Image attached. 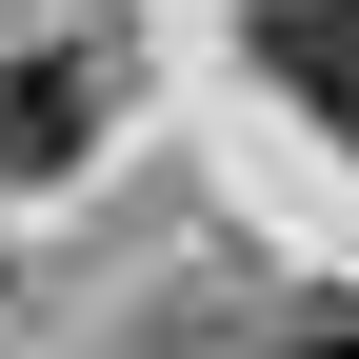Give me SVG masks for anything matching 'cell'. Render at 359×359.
<instances>
[{
    "label": "cell",
    "instance_id": "cell-2",
    "mask_svg": "<svg viewBox=\"0 0 359 359\" xmlns=\"http://www.w3.org/2000/svg\"><path fill=\"white\" fill-rule=\"evenodd\" d=\"M259 40H280V80H299L320 120H359V0H280Z\"/></svg>",
    "mask_w": 359,
    "mask_h": 359
},
{
    "label": "cell",
    "instance_id": "cell-1",
    "mask_svg": "<svg viewBox=\"0 0 359 359\" xmlns=\"http://www.w3.org/2000/svg\"><path fill=\"white\" fill-rule=\"evenodd\" d=\"M100 140V60H80V40H40L20 80H0V160H80Z\"/></svg>",
    "mask_w": 359,
    "mask_h": 359
}]
</instances>
